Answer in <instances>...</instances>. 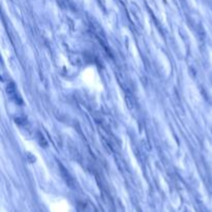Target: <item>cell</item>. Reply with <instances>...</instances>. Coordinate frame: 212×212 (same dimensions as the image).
I'll list each match as a JSON object with an SVG mask.
<instances>
[]
</instances>
